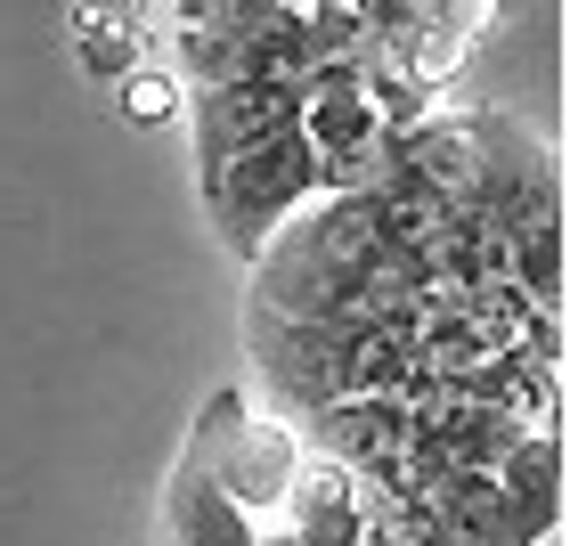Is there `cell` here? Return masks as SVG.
I'll return each mask as SVG.
<instances>
[{
  "label": "cell",
  "mask_w": 570,
  "mask_h": 546,
  "mask_svg": "<svg viewBox=\"0 0 570 546\" xmlns=\"http://www.w3.org/2000/svg\"><path fill=\"white\" fill-rule=\"evenodd\" d=\"M302 123V82L285 74H262V82H213V90H188V131H196V179L220 172L228 155L262 147L277 131Z\"/></svg>",
  "instance_id": "8992f818"
},
{
  "label": "cell",
  "mask_w": 570,
  "mask_h": 546,
  "mask_svg": "<svg viewBox=\"0 0 570 546\" xmlns=\"http://www.w3.org/2000/svg\"><path fill=\"white\" fill-rule=\"evenodd\" d=\"M367 334L375 319H269V310H245V351L262 368L269 400L285 408V425L351 400V368L367 351Z\"/></svg>",
  "instance_id": "5b68a950"
},
{
  "label": "cell",
  "mask_w": 570,
  "mask_h": 546,
  "mask_svg": "<svg viewBox=\"0 0 570 546\" xmlns=\"http://www.w3.org/2000/svg\"><path fill=\"white\" fill-rule=\"evenodd\" d=\"M424 285H432L424 262H400V253L375 245L358 196H318L262 245L245 310H269V319H375L392 302H424Z\"/></svg>",
  "instance_id": "6da1fadb"
},
{
  "label": "cell",
  "mask_w": 570,
  "mask_h": 546,
  "mask_svg": "<svg viewBox=\"0 0 570 546\" xmlns=\"http://www.w3.org/2000/svg\"><path fill=\"white\" fill-rule=\"evenodd\" d=\"M253 546H294V538H285L277 523H262V538H253Z\"/></svg>",
  "instance_id": "7c38bea8"
},
{
  "label": "cell",
  "mask_w": 570,
  "mask_h": 546,
  "mask_svg": "<svg viewBox=\"0 0 570 546\" xmlns=\"http://www.w3.org/2000/svg\"><path fill=\"white\" fill-rule=\"evenodd\" d=\"M188 465L262 530L285 506V481H294V465H302V440H294V425H277V416L253 408L237 383H220V392L204 400L196 432H188Z\"/></svg>",
  "instance_id": "3957f363"
},
{
  "label": "cell",
  "mask_w": 570,
  "mask_h": 546,
  "mask_svg": "<svg viewBox=\"0 0 570 546\" xmlns=\"http://www.w3.org/2000/svg\"><path fill=\"white\" fill-rule=\"evenodd\" d=\"M277 530L294 546H375L367 514H358V481L343 474V465L309 457L294 465V481H285V506H277Z\"/></svg>",
  "instance_id": "ba28073f"
},
{
  "label": "cell",
  "mask_w": 570,
  "mask_h": 546,
  "mask_svg": "<svg viewBox=\"0 0 570 546\" xmlns=\"http://www.w3.org/2000/svg\"><path fill=\"white\" fill-rule=\"evenodd\" d=\"M164 538H171V546H253L262 530H253L188 457H179V465H171V489H164Z\"/></svg>",
  "instance_id": "30bf717a"
},
{
  "label": "cell",
  "mask_w": 570,
  "mask_h": 546,
  "mask_svg": "<svg viewBox=\"0 0 570 546\" xmlns=\"http://www.w3.org/2000/svg\"><path fill=\"white\" fill-rule=\"evenodd\" d=\"M294 440L309 457L343 465V474H383L392 457H407V400H334L318 416H302Z\"/></svg>",
  "instance_id": "52a82bcc"
},
{
  "label": "cell",
  "mask_w": 570,
  "mask_h": 546,
  "mask_svg": "<svg viewBox=\"0 0 570 546\" xmlns=\"http://www.w3.org/2000/svg\"><path fill=\"white\" fill-rule=\"evenodd\" d=\"M498 489H505V506H513V523H522V538L547 546L554 523H562V440H547V432L513 440V449L498 457Z\"/></svg>",
  "instance_id": "9c48e42d"
},
{
  "label": "cell",
  "mask_w": 570,
  "mask_h": 546,
  "mask_svg": "<svg viewBox=\"0 0 570 546\" xmlns=\"http://www.w3.org/2000/svg\"><path fill=\"white\" fill-rule=\"evenodd\" d=\"M456 123H464V196H456V213L489 221L498 245L513 228L562 213V155H554L547 131H530V123L505 115V107H473Z\"/></svg>",
  "instance_id": "7a4b0ae2"
},
{
  "label": "cell",
  "mask_w": 570,
  "mask_h": 546,
  "mask_svg": "<svg viewBox=\"0 0 570 546\" xmlns=\"http://www.w3.org/2000/svg\"><path fill=\"white\" fill-rule=\"evenodd\" d=\"M375 546H392V538H375Z\"/></svg>",
  "instance_id": "4fadbf2b"
},
{
  "label": "cell",
  "mask_w": 570,
  "mask_h": 546,
  "mask_svg": "<svg viewBox=\"0 0 570 546\" xmlns=\"http://www.w3.org/2000/svg\"><path fill=\"white\" fill-rule=\"evenodd\" d=\"M122 107H131L139 123H155V115H171V107H179V74H155V66H131V74H122Z\"/></svg>",
  "instance_id": "8fae6325"
},
{
  "label": "cell",
  "mask_w": 570,
  "mask_h": 546,
  "mask_svg": "<svg viewBox=\"0 0 570 546\" xmlns=\"http://www.w3.org/2000/svg\"><path fill=\"white\" fill-rule=\"evenodd\" d=\"M196 188H204V213H213V237L237 253V262H262V245L277 228L294 221L302 204H318V147H309L302 123H294V131L228 155V164L204 172Z\"/></svg>",
  "instance_id": "277c9868"
}]
</instances>
